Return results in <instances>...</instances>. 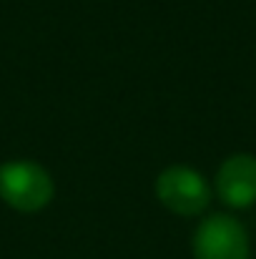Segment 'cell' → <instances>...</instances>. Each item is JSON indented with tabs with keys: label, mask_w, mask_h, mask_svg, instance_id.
I'll return each instance as SVG.
<instances>
[{
	"label": "cell",
	"mask_w": 256,
	"mask_h": 259,
	"mask_svg": "<svg viewBox=\"0 0 256 259\" xmlns=\"http://www.w3.org/2000/svg\"><path fill=\"white\" fill-rule=\"evenodd\" d=\"M53 179L35 161H5L0 166V199L15 211L33 214L50 204Z\"/></svg>",
	"instance_id": "cell-1"
},
{
	"label": "cell",
	"mask_w": 256,
	"mask_h": 259,
	"mask_svg": "<svg viewBox=\"0 0 256 259\" xmlns=\"http://www.w3.org/2000/svg\"><path fill=\"white\" fill-rule=\"evenodd\" d=\"M156 196L159 201L178 217H196L211 201L209 181L191 166L173 164L166 166L156 179Z\"/></svg>",
	"instance_id": "cell-2"
},
{
	"label": "cell",
	"mask_w": 256,
	"mask_h": 259,
	"mask_svg": "<svg viewBox=\"0 0 256 259\" xmlns=\"http://www.w3.org/2000/svg\"><path fill=\"white\" fill-rule=\"evenodd\" d=\"M196 259H249V234L229 214L203 219L193 234Z\"/></svg>",
	"instance_id": "cell-3"
},
{
	"label": "cell",
	"mask_w": 256,
	"mask_h": 259,
	"mask_svg": "<svg viewBox=\"0 0 256 259\" xmlns=\"http://www.w3.org/2000/svg\"><path fill=\"white\" fill-rule=\"evenodd\" d=\"M216 194L234 209H246L256 204V156H229L216 171Z\"/></svg>",
	"instance_id": "cell-4"
}]
</instances>
